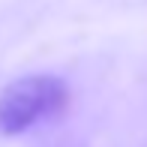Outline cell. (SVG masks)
<instances>
[{
	"mask_svg": "<svg viewBox=\"0 0 147 147\" xmlns=\"http://www.w3.org/2000/svg\"><path fill=\"white\" fill-rule=\"evenodd\" d=\"M69 105V87L57 75H24L0 90V132L18 135Z\"/></svg>",
	"mask_w": 147,
	"mask_h": 147,
	"instance_id": "obj_1",
	"label": "cell"
}]
</instances>
